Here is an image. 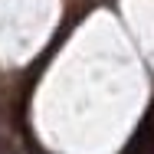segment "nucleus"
<instances>
[{
	"label": "nucleus",
	"instance_id": "obj_1",
	"mask_svg": "<svg viewBox=\"0 0 154 154\" xmlns=\"http://www.w3.org/2000/svg\"><path fill=\"white\" fill-rule=\"evenodd\" d=\"M125 154H154V108L141 122V128L134 131V138H131V144H128Z\"/></svg>",
	"mask_w": 154,
	"mask_h": 154
},
{
	"label": "nucleus",
	"instance_id": "obj_2",
	"mask_svg": "<svg viewBox=\"0 0 154 154\" xmlns=\"http://www.w3.org/2000/svg\"><path fill=\"white\" fill-rule=\"evenodd\" d=\"M0 154H26V151L17 148V144H10V141H3V144H0Z\"/></svg>",
	"mask_w": 154,
	"mask_h": 154
},
{
	"label": "nucleus",
	"instance_id": "obj_3",
	"mask_svg": "<svg viewBox=\"0 0 154 154\" xmlns=\"http://www.w3.org/2000/svg\"><path fill=\"white\" fill-rule=\"evenodd\" d=\"M7 138H3V108H0V144H3Z\"/></svg>",
	"mask_w": 154,
	"mask_h": 154
}]
</instances>
